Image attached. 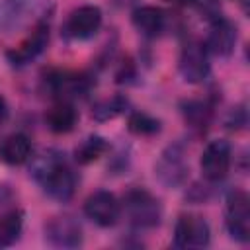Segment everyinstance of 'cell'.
I'll return each instance as SVG.
<instances>
[{"label": "cell", "instance_id": "cell-1", "mask_svg": "<svg viewBox=\"0 0 250 250\" xmlns=\"http://www.w3.org/2000/svg\"><path fill=\"white\" fill-rule=\"evenodd\" d=\"M29 174L41 186V189L55 201L64 203L76 191V172L61 150L47 148L35 154L29 164Z\"/></svg>", "mask_w": 250, "mask_h": 250}, {"label": "cell", "instance_id": "cell-2", "mask_svg": "<svg viewBox=\"0 0 250 250\" xmlns=\"http://www.w3.org/2000/svg\"><path fill=\"white\" fill-rule=\"evenodd\" d=\"M121 203V213L127 223L135 229H154L162 221V203L145 188H131L125 191Z\"/></svg>", "mask_w": 250, "mask_h": 250}, {"label": "cell", "instance_id": "cell-3", "mask_svg": "<svg viewBox=\"0 0 250 250\" xmlns=\"http://www.w3.org/2000/svg\"><path fill=\"white\" fill-rule=\"evenodd\" d=\"M189 176V162L186 156V146L182 143H172L168 145L156 164H154V178L164 186V188H182L188 182Z\"/></svg>", "mask_w": 250, "mask_h": 250}, {"label": "cell", "instance_id": "cell-4", "mask_svg": "<svg viewBox=\"0 0 250 250\" xmlns=\"http://www.w3.org/2000/svg\"><path fill=\"white\" fill-rule=\"evenodd\" d=\"M225 225L232 240L236 242L250 240V199L244 189L234 188L227 193Z\"/></svg>", "mask_w": 250, "mask_h": 250}, {"label": "cell", "instance_id": "cell-5", "mask_svg": "<svg viewBox=\"0 0 250 250\" xmlns=\"http://www.w3.org/2000/svg\"><path fill=\"white\" fill-rule=\"evenodd\" d=\"M178 68L182 78L188 84H201L207 80L211 72L209 64V53L205 49V43L199 39H188L180 51Z\"/></svg>", "mask_w": 250, "mask_h": 250}, {"label": "cell", "instance_id": "cell-6", "mask_svg": "<svg viewBox=\"0 0 250 250\" xmlns=\"http://www.w3.org/2000/svg\"><path fill=\"white\" fill-rule=\"evenodd\" d=\"M92 88L90 74L70 72V70H53L45 76V90L59 102H70L72 98L84 96Z\"/></svg>", "mask_w": 250, "mask_h": 250}, {"label": "cell", "instance_id": "cell-7", "mask_svg": "<svg viewBox=\"0 0 250 250\" xmlns=\"http://www.w3.org/2000/svg\"><path fill=\"white\" fill-rule=\"evenodd\" d=\"M51 35V12L43 16L31 29V33L12 51H8V61L14 66H23L31 61H35L47 47Z\"/></svg>", "mask_w": 250, "mask_h": 250}, {"label": "cell", "instance_id": "cell-8", "mask_svg": "<svg viewBox=\"0 0 250 250\" xmlns=\"http://www.w3.org/2000/svg\"><path fill=\"white\" fill-rule=\"evenodd\" d=\"M102 27V10L94 4H84L74 8L62 27V35L66 39L74 41H84L94 37Z\"/></svg>", "mask_w": 250, "mask_h": 250}, {"label": "cell", "instance_id": "cell-9", "mask_svg": "<svg viewBox=\"0 0 250 250\" xmlns=\"http://www.w3.org/2000/svg\"><path fill=\"white\" fill-rule=\"evenodd\" d=\"M209 242H211V229L203 217L193 213L180 215L174 227L176 248H205L209 246Z\"/></svg>", "mask_w": 250, "mask_h": 250}, {"label": "cell", "instance_id": "cell-10", "mask_svg": "<svg viewBox=\"0 0 250 250\" xmlns=\"http://www.w3.org/2000/svg\"><path fill=\"white\" fill-rule=\"evenodd\" d=\"M230 158H232V150H230V145L227 141L215 139V141L207 143V146L203 148L201 158H199L203 178L207 182L223 180L230 168Z\"/></svg>", "mask_w": 250, "mask_h": 250}, {"label": "cell", "instance_id": "cell-11", "mask_svg": "<svg viewBox=\"0 0 250 250\" xmlns=\"http://www.w3.org/2000/svg\"><path fill=\"white\" fill-rule=\"evenodd\" d=\"M45 240L55 248H78L84 240L82 227L72 215L53 217L45 225Z\"/></svg>", "mask_w": 250, "mask_h": 250}, {"label": "cell", "instance_id": "cell-12", "mask_svg": "<svg viewBox=\"0 0 250 250\" xmlns=\"http://www.w3.org/2000/svg\"><path fill=\"white\" fill-rule=\"evenodd\" d=\"M84 213L98 227H113L121 217V203L111 191L98 189L84 201Z\"/></svg>", "mask_w": 250, "mask_h": 250}, {"label": "cell", "instance_id": "cell-13", "mask_svg": "<svg viewBox=\"0 0 250 250\" xmlns=\"http://www.w3.org/2000/svg\"><path fill=\"white\" fill-rule=\"evenodd\" d=\"M234 45H236V25L223 16H215L211 20L209 35L205 41L207 53L221 57V59H227L232 55Z\"/></svg>", "mask_w": 250, "mask_h": 250}, {"label": "cell", "instance_id": "cell-14", "mask_svg": "<svg viewBox=\"0 0 250 250\" xmlns=\"http://www.w3.org/2000/svg\"><path fill=\"white\" fill-rule=\"evenodd\" d=\"M45 0H0V33H10L21 27Z\"/></svg>", "mask_w": 250, "mask_h": 250}, {"label": "cell", "instance_id": "cell-15", "mask_svg": "<svg viewBox=\"0 0 250 250\" xmlns=\"http://www.w3.org/2000/svg\"><path fill=\"white\" fill-rule=\"evenodd\" d=\"M133 25L145 37H156L166 27V14L158 6H139L133 10Z\"/></svg>", "mask_w": 250, "mask_h": 250}, {"label": "cell", "instance_id": "cell-16", "mask_svg": "<svg viewBox=\"0 0 250 250\" xmlns=\"http://www.w3.org/2000/svg\"><path fill=\"white\" fill-rule=\"evenodd\" d=\"M45 123L57 135L70 133L78 123V111L74 109V105L70 102H59L47 111Z\"/></svg>", "mask_w": 250, "mask_h": 250}, {"label": "cell", "instance_id": "cell-17", "mask_svg": "<svg viewBox=\"0 0 250 250\" xmlns=\"http://www.w3.org/2000/svg\"><path fill=\"white\" fill-rule=\"evenodd\" d=\"M0 158L6 164H12V166L23 164L25 160L31 158V143H29V139L25 135H21V133L8 135L0 145Z\"/></svg>", "mask_w": 250, "mask_h": 250}, {"label": "cell", "instance_id": "cell-18", "mask_svg": "<svg viewBox=\"0 0 250 250\" xmlns=\"http://www.w3.org/2000/svg\"><path fill=\"white\" fill-rule=\"evenodd\" d=\"M182 115L186 119V123L189 127H193L195 131H205L207 125L211 123V115H213V105L209 102L203 100H186L182 102Z\"/></svg>", "mask_w": 250, "mask_h": 250}, {"label": "cell", "instance_id": "cell-19", "mask_svg": "<svg viewBox=\"0 0 250 250\" xmlns=\"http://www.w3.org/2000/svg\"><path fill=\"white\" fill-rule=\"evenodd\" d=\"M23 230V213L20 209H12L0 215V248L12 246Z\"/></svg>", "mask_w": 250, "mask_h": 250}, {"label": "cell", "instance_id": "cell-20", "mask_svg": "<svg viewBox=\"0 0 250 250\" xmlns=\"http://www.w3.org/2000/svg\"><path fill=\"white\" fill-rule=\"evenodd\" d=\"M107 148H109V145H107V141H105L104 137H100V135H90V137H86V139L76 146L74 158H76L78 164H90V162L98 160Z\"/></svg>", "mask_w": 250, "mask_h": 250}, {"label": "cell", "instance_id": "cell-21", "mask_svg": "<svg viewBox=\"0 0 250 250\" xmlns=\"http://www.w3.org/2000/svg\"><path fill=\"white\" fill-rule=\"evenodd\" d=\"M129 107V100L125 96H113L109 100H102L92 107V117L96 121H109L121 113H125Z\"/></svg>", "mask_w": 250, "mask_h": 250}, {"label": "cell", "instance_id": "cell-22", "mask_svg": "<svg viewBox=\"0 0 250 250\" xmlns=\"http://www.w3.org/2000/svg\"><path fill=\"white\" fill-rule=\"evenodd\" d=\"M127 129L139 137H152L160 131V121L145 111H131L127 117Z\"/></svg>", "mask_w": 250, "mask_h": 250}, {"label": "cell", "instance_id": "cell-23", "mask_svg": "<svg viewBox=\"0 0 250 250\" xmlns=\"http://www.w3.org/2000/svg\"><path fill=\"white\" fill-rule=\"evenodd\" d=\"M246 123H248V115H246L244 105L234 107V109L229 113V117H227V127H229V129H234V131L244 129V127H246Z\"/></svg>", "mask_w": 250, "mask_h": 250}, {"label": "cell", "instance_id": "cell-24", "mask_svg": "<svg viewBox=\"0 0 250 250\" xmlns=\"http://www.w3.org/2000/svg\"><path fill=\"white\" fill-rule=\"evenodd\" d=\"M186 197H189V199H191V201H195V203L207 201V199L211 197V188H209V186H201V184H195V186L189 189V193H188Z\"/></svg>", "mask_w": 250, "mask_h": 250}, {"label": "cell", "instance_id": "cell-25", "mask_svg": "<svg viewBox=\"0 0 250 250\" xmlns=\"http://www.w3.org/2000/svg\"><path fill=\"white\" fill-rule=\"evenodd\" d=\"M8 104H6V100L0 96V123H4L6 121V117H8Z\"/></svg>", "mask_w": 250, "mask_h": 250}, {"label": "cell", "instance_id": "cell-26", "mask_svg": "<svg viewBox=\"0 0 250 250\" xmlns=\"http://www.w3.org/2000/svg\"><path fill=\"white\" fill-rule=\"evenodd\" d=\"M133 2H137V0H113V4H115L117 8H125V6H131Z\"/></svg>", "mask_w": 250, "mask_h": 250}]
</instances>
